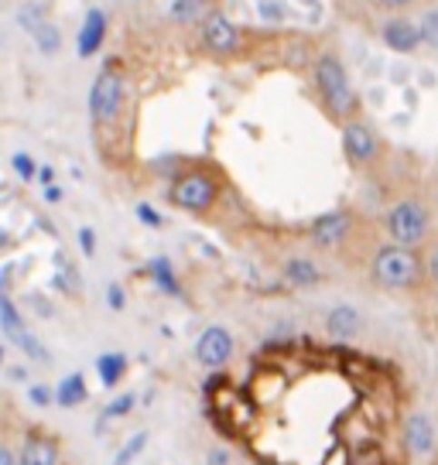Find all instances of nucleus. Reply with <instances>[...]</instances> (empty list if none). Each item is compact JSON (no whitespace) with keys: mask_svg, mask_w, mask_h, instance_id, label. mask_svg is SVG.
Here are the masks:
<instances>
[{"mask_svg":"<svg viewBox=\"0 0 438 465\" xmlns=\"http://www.w3.org/2000/svg\"><path fill=\"white\" fill-rule=\"evenodd\" d=\"M312 86H315V96H319L325 116L343 127L360 116L363 103H360V93L353 86L350 69L346 62L336 55V52H322L315 62H312Z\"/></svg>","mask_w":438,"mask_h":465,"instance_id":"nucleus-1","label":"nucleus"},{"mask_svg":"<svg viewBox=\"0 0 438 465\" xmlns=\"http://www.w3.org/2000/svg\"><path fill=\"white\" fill-rule=\"evenodd\" d=\"M370 277H373L377 288L397 291V294L422 291L424 284H428L422 250L401 247V243H394V240L380 243V247L370 253Z\"/></svg>","mask_w":438,"mask_h":465,"instance_id":"nucleus-2","label":"nucleus"},{"mask_svg":"<svg viewBox=\"0 0 438 465\" xmlns=\"http://www.w3.org/2000/svg\"><path fill=\"white\" fill-rule=\"evenodd\" d=\"M223 195V174L213 164H189L175 172L168 185V203L189 213V216H209Z\"/></svg>","mask_w":438,"mask_h":465,"instance_id":"nucleus-3","label":"nucleus"},{"mask_svg":"<svg viewBox=\"0 0 438 465\" xmlns=\"http://www.w3.org/2000/svg\"><path fill=\"white\" fill-rule=\"evenodd\" d=\"M383 232H387V240H394L401 247H414L422 250L428 240H432V213H428V205L422 199H397L387 213H383Z\"/></svg>","mask_w":438,"mask_h":465,"instance_id":"nucleus-4","label":"nucleus"},{"mask_svg":"<svg viewBox=\"0 0 438 465\" xmlns=\"http://www.w3.org/2000/svg\"><path fill=\"white\" fill-rule=\"evenodd\" d=\"M124 96H127V83H124V73L117 65H103L93 86H89V120L93 127L103 131V127H114L124 114Z\"/></svg>","mask_w":438,"mask_h":465,"instance_id":"nucleus-5","label":"nucleus"},{"mask_svg":"<svg viewBox=\"0 0 438 465\" xmlns=\"http://www.w3.org/2000/svg\"><path fill=\"white\" fill-rule=\"evenodd\" d=\"M339 144H343V158L350 164L353 172H366V168H373L383 154V137L377 134V127L363 120V116H356L350 124H343L339 127Z\"/></svg>","mask_w":438,"mask_h":465,"instance_id":"nucleus-6","label":"nucleus"},{"mask_svg":"<svg viewBox=\"0 0 438 465\" xmlns=\"http://www.w3.org/2000/svg\"><path fill=\"white\" fill-rule=\"evenodd\" d=\"M199 28V52L209 58H236L244 52V45H247V35L244 28L230 21V17L216 11V15H209L203 25H195Z\"/></svg>","mask_w":438,"mask_h":465,"instance_id":"nucleus-7","label":"nucleus"},{"mask_svg":"<svg viewBox=\"0 0 438 465\" xmlns=\"http://www.w3.org/2000/svg\"><path fill=\"white\" fill-rule=\"evenodd\" d=\"M377 38L394 55H414V52L424 48L422 31H418V17H411L408 11H397V15L383 17L377 28Z\"/></svg>","mask_w":438,"mask_h":465,"instance_id":"nucleus-8","label":"nucleus"},{"mask_svg":"<svg viewBox=\"0 0 438 465\" xmlns=\"http://www.w3.org/2000/svg\"><path fill=\"white\" fill-rule=\"evenodd\" d=\"M356 223L360 219H356L353 209H329V213H322V216H315L308 223V240L322 250H336L353 236Z\"/></svg>","mask_w":438,"mask_h":465,"instance_id":"nucleus-9","label":"nucleus"},{"mask_svg":"<svg viewBox=\"0 0 438 465\" xmlns=\"http://www.w3.org/2000/svg\"><path fill=\"white\" fill-rule=\"evenodd\" d=\"M192 352H195V363L205 366V370H223V366H230L236 352L234 332L226 325H205Z\"/></svg>","mask_w":438,"mask_h":465,"instance_id":"nucleus-10","label":"nucleus"},{"mask_svg":"<svg viewBox=\"0 0 438 465\" xmlns=\"http://www.w3.org/2000/svg\"><path fill=\"white\" fill-rule=\"evenodd\" d=\"M401 445L408 451L411 459H432L438 449V428L435 421L424 414V411H411L404 424H401Z\"/></svg>","mask_w":438,"mask_h":465,"instance_id":"nucleus-11","label":"nucleus"},{"mask_svg":"<svg viewBox=\"0 0 438 465\" xmlns=\"http://www.w3.org/2000/svg\"><path fill=\"white\" fill-rule=\"evenodd\" d=\"M0 325H4V332L15 339L17 349H25L31 360H48V349L28 332V325L21 319V312L15 308V302L7 298V294H0Z\"/></svg>","mask_w":438,"mask_h":465,"instance_id":"nucleus-12","label":"nucleus"},{"mask_svg":"<svg viewBox=\"0 0 438 465\" xmlns=\"http://www.w3.org/2000/svg\"><path fill=\"white\" fill-rule=\"evenodd\" d=\"M17 462L21 465H62V449L59 438L48 435V431H28L17 451Z\"/></svg>","mask_w":438,"mask_h":465,"instance_id":"nucleus-13","label":"nucleus"},{"mask_svg":"<svg viewBox=\"0 0 438 465\" xmlns=\"http://www.w3.org/2000/svg\"><path fill=\"white\" fill-rule=\"evenodd\" d=\"M106 31H110V21L103 15L100 7H89L83 25H79V35H75V52L79 58H93L106 42Z\"/></svg>","mask_w":438,"mask_h":465,"instance_id":"nucleus-14","label":"nucleus"},{"mask_svg":"<svg viewBox=\"0 0 438 465\" xmlns=\"http://www.w3.org/2000/svg\"><path fill=\"white\" fill-rule=\"evenodd\" d=\"M322 325H325V335H329V339L350 342V339H356L360 329H363V315L353 305H346V302H339V305H333L325 312V322H322Z\"/></svg>","mask_w":438,"mask_h":465,"instance_id":"nucleus-15","label":"nucleus"},{"mask_svg":"<svg viewBox=\"0 0 438 465\" xmlns=\"http://www.w3.org/2000/svg\"><path fill=\"white\" fill-rule=\"evenodd\" d=\"M281 277L292 284V288H315L322 284V267L312 257H288L284 267H281Z\"/></svg>","mask_w":438,"mask_h":465,"instance_id":"nucleus-16","label":"nucleus"},{"mask_svg":"<svg viewBox=\"0 0 438 465\" xmlns=\"http://www.w3.org/2000/svg\"><path fill=\"white\" fill-rule=\"evenodd\" d=\"M219 11V0H172L168 7V17L175 25H203L209 15Z\"/></svg>","mask_w":438,"mask_h":465,"instance_id":"nucleus-17","label":"nucleus"},{"mask_svg":"<svg viewBox=\"0 0 438 465\" xmlns=\"http://www.w3.org/2000/svg\"><path fill=\"white\" fill-rule=\"evenodd\" d=\"M127 370H131V360L124 352H103V356H96V377H100L103 387H117L120 380L127 377Z\"/></svg>","mask_w":438,"mask_h":465,"instance_id":"nucleus-18","label":"nucleus"},{"mask_svg":"<svg viewBox=\"0 0 438 465\" xmlns=\"http://www.w3.org/2000/svg\"><path fill=\"white\" fill-rule=\"evenodd\" d=\"M147 274H151V281H154L164 294H172V298H182V294H185V291H182V281H178V274H175V263L168 261V257H154V261L147 263Z\"/></svg>","mask_w":438,"mask_h":465,"instance_id":"nucleus-19","label":"nucleus"},{"mask_svg":"<svg viewBox=\"0 0 438 465\" xmlns=\"http://www.w3.org/2000/svg\"><path fill=\"white\" fill-rule=\"evenodd\" d=\"M86 397H89V387L83 373H69V377H62L59 387H55V404L59 407H79V404H86Z\"/></svg>","mask_w":438,"mask_h":465,"instance_id":"nucleus-20","label":"nucleus"},{"mask_svg":"<svg viewBox=\"0 0 438 465\" xmlns=\"http://www.w3.org/2000/svg\"><path fill=\"white\" fill-rule=\"evenodd\" d=\"M418 31H422L424 48L438 52V0H422L418 4Z\"/></svg>","mask_w":438,"mask_h":465,"instance_id":"nucleus-21","label":"nucleus"},{"mask_svg":"<svg viewBox=\"0 0 438 465\" xmlns=\"http://www.w3.org/2000/svg\"><path fill=\"white\" fill-rule=\"evenodd\" d=\"M31 35V42H35V48L42 52V55H55L62 48V31H59V25H52L48 17L45 21H38L35 28L28 31Z\"/></svg>","mask_w":438,"mask_h":465,"instance_id":"nucleus-22","label":"nucleus"},{"mask_svg":"<svg viewBox=\"0 0 438 465\" xmlns=\"http://www.w3.org/2000/svg\"><path fill=\"white\" fill-rule=\"evenodd\" d=\"M134 407H137V393H120V397H114L110 404H106V411H103V421L100 428L106 421H117V418H127Z\"/></svg>","mask_w":438,"mask_h":465,"instance_id":"nucleus-23","label":"nucleus"},{"mask_svg":"<svg viewBox=\"0 0 438 465\" xmlns=\"http://www.w3.org/2000/svg\"><path fill=\"white\" fill-rule=\"evenodd\" d=\"M144 449H147V431H137V435L127 438V445H124V449L114 455V465H131Z\"/></svg>","mask_w":438,"mask_h":465,"instance_id":"nucleus-24","label":"nucleus"},{"mask_svg":"<svg viewBox=\"0 0 438 465\" xmlns=\"http://www.w3.org/2000/svg\"><path fill=\"white\" fill-rule=\"evenodd\" d=\"M422 261H424V277H428V284L438 288V240H428V243H424Z\"/></svg>","mask_w":438,"mask_h":465,"instance_id":"nucleus-25","label":"nucleus"},{"mask_svg":"<svg viewBox=\"0 0 438 465\" xmlns=\"http://www.w3.org/2000/svg\"><path fill=\"white\" fill-rule=\"evenodd\" d=\"M11 168H15V174L21 178V182H31V178L38 174V164H35V158H31V154H25V151L11 154Z\"/></svg>","mask_w":438,"mask_h":465,"instance_id":"nucleus-26","label":"nucleus"},{"mask_svg":"<svg viewBox=\"0 0 438 465\" xmlns=\"http://www.w3.org/2000/svg\"><path fill=\"white\" fill-rule=\"evenodd\" d=\"M134 213H137V219L144 223L147 230H161V226H164V219H161V213H158V209H154L151 203H137V209H134Z\"/></svg>","mask_w":438,"mask_h":465,"instance_id":"nucleus-27","label":"nucleus"},{"mask_svg":"<svg viewBox=\"0 0 438 465\" xmlns=\"http://www.w3.org/2000/svg\"><path fill=\"white\" fill-rule=\"evenodd\" d=\"M106 305L114 308V312H124L127 308V291H124V284H106Z\"/></svg>","mask_w":438,"mask_h":465,"instance_id":"nucleus-28","label":"nucleus"},{"mask_svg":"<svg viewBox=\"0 0 438 465\" xmlns=\"http://www.w3.org/2000/svg\"><path fill=\"white\" fill-rule=\"evenodd\" d=\"M205 465H234V455L226 449H219V445H213V449L205 451Z\"/></svg>","mask_w":438,"mask_h":465,"instance_id":"nucleus-29","label":"nucleus"},{"mask_svg":"<svg viewBox=\"0 0 438 465\" xmlns=\"http://www.w3.org/2000/svg\"><path fill=\"white\" fill-rule=\"evenodd\" d=\"M377 4L387 11V15H397V11H411V7H418L422 0H377Z\"/></svg>","mask_w":438,"mask_h":465,"instance_id":"nucleus-30","label":"nucleus"},{"mask_svg":"<svg viewBox=\"0 0 438 465\" xmlns=\"http://www.w3.org/2000/svg\"><path fill=\"white\" fill-rule=\"evenodd\" d=\"M79 250H83L86 257H93V253H96V232L89 230V226H83V230H79Z\"/></svg>","mask_w":438,"mask_h":465,"instance_id":"nucleus-31","label":"nucleus"},{"mask_svg":"<svg viewBox=\"0 0 438 465\" xmlns=\"http://www.w3.org/2000/svg\"><path fill=\"white\" fill-rule=\"evenodd\" d=\"M28 397H31V404L45 407V404H52V401H55V391H48V387H31Z\"/></svg>","mask_w":438,"mask_h":465,"instance_id":"nucleus-32","label":"nucleus"},{"mask_svg":"<svg viewBox=\"0 0 438 465\" xmlns=\"http://www.w3.org/2000/svg\"><path fill=\"white\" fill-rule=\"evenodd\" d=\"M0 465H21L17 462L15 449H11V445H4V441H0Z\"/></svg>","mask_w":438,"mask_h":465,"instance_id":"nucleus-33","label":"nucleus"},{"mask_svg":"<svg viewBox=\"0 0 438 465\" xmlns=\"http://www.w3.org/2000/svg\"><path fill=\"white\" fill-rule=\"evenodd\" d=\"M35 178H38L42 185H52V182H55V168H52V164H42V168H38V174H35Z\"/></svg>","mask_w":438,"mask_h":465,"instance_id":"nucleus-34","label":"nucleus"},{"mask_svg":"<svg viewBox=\"0 0 438 465\" xmlns=\"http://www.w3.org/2000/svg\"><path fill=\"white\" fill-rule=\"evenodd\" d=\"M45 203H62V189L52 182V185H45Z\"/></svg>","mask_w":438,"mask_h":465,"instance_id":"nucleus-35","label":"nucleus"},{"mask_svg":"<svg viewBox=\"0 0 438 465\" xmlns=\"http://www.w3.org/2000/svg\"><path fill=\"white\" fill-rule=\"evenodd\" d=\"M0 363H4V346H0Z\"/></svg>","mask_w":438,"mask_h":465,"instance_id":"nucleus-36","label":"nucleus"},{"mask_svg":"<svg viewBox=\"0 0 438 465\" xmlns=\"http://www.w3.org/2000/svg\"><path fill=\"white\" fill-rule=\"evenodd\" d=\"M435 294H438V288H435Z\"/></svg>","mask_w":438,"mask_h":465,"instance_id":"nucleus-37","label":"nucleus"}]
</instances>
